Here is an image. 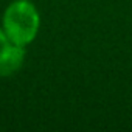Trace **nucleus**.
Returning <instances> with one entry per match:
<instances>
[{
  "label": "nucleus",
  "instance_id": "f257e3e1",
  "mask_svg": "<svg viewBox=\"0 0 132 132\" xmlns=\"http://www.w3.org/2000/svg\"><path fill=\"white\" fill-rule=\"evenodd\" d=\"M39 23V13L30 0H16L3 14V31L11 44L19 47L28 45L36 37Z\"/></svg>",
  "mask_w": 132,
  "mask_h": 132
},
{
  "label": "nucleus",
  "instance_id": "f03ea898",
  "mask_svg": "<svg viewBox=\"0 0 132 132\" xmlns=\"http://www.w3.org/2000/svg\"><path fill=\"white\" fill-rule=\"evenodd\" d=\"M23 59H25V47H19L13 44L6 56L0 61V76L14 75L22 67Z\"/></svg>",
  "mask_w": 132,
  "mask_h": 132
},
{
  "label": "nucleus",
  "instance_id": "7ed1b4c3",
  "mask_svg": "<svg viewBox=\"0 0 132 132\" xmlns=\"http://www.w3.org/2000/svg\"><path fill=\"white\" fill-rule=\"evenodd\" d=\"M11 45H13V44H11V40L8 39L6 33H5L3 30H0V61L6 56V53L10 51Z\"/></svg>",
  "mask_w": 132,
  "mask_h": 132
}]
</instances>
